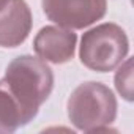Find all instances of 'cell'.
I'll return each instance as SVG.
<instances>
[{
	"label": "cell",
	"instance_id": "obj_2",
	"mask_svg": "<svg viewBox=\"0 0 134 134\" xmlns=\"http://www.w3.org/2000/svg\"><path fill=\"white\" fill-rule=\"evenodd\" d=\"M117 115V99L109 87L99 82L81 84L68 99L71 123L88 132L106 131Z\"/></svg>",
	"mask_w": 134,
	"mask_h": 134
},
{
	"label": "cell",
	"instance_id": "obj_9",
	"mask_svg": "<svg viewBox=\"0 0 134 134\" xmlns=\"http://www.w3.org/2000/svg\"><path fill=\"white\" fill-rule=\"evenodd\" d=\"M8 2H10V0H0V10H2V8H3Z\"/></svg>",
	"mask_w": 134,
	"mask_h": 134
},
{
	"label": "cell",
	"instance_id": "obj_6",
	"mask_svg": "<svg viewBox=\"0 0 134 134\" xmlns=\"http://www.w3.org/2000/svg\"><path fill=\"white\" fill-rule=\"evenodd\" d=\"M32 29V13L24 0H10L0 10V46L16 47L22 44Z\"/></svg>",
	"mask_w": 134,
	"mask_h": 134
},
{
	"label": "cell",
	"instance_id": "obj_7",
	"mask_svg": "<svg viewBox=\"0 0 134 134\" xmlns=\"http://www.w3.org/2000/svg\"><path fill=\"white\" fill-rule=\"evenodd\" d=\"M24 126L22 112L13 96L0 85V132H13Z\"/></svg>",
	"mask_w": 134,
	"mask_h": 134
},
{
	"label": "cell",
	"instance_id": "obj_1",
	"mask_svg": "<svg viewBox=\"0 0 134 134\" xmlns=\"http://www.w3.org/2000/svg\"><path fill=\"white\" fill-rule=\"evenodd\" d=\"M0 85L18 103L24 125H27L49 98L54 87V74L44 60L21 55L8 65Z\"/></svg>",
	"mask_w": 134,
	"mask_h": 134
},
{
	"label": "cell",
	"instance_id": "obj_8",
	"mask_svg": "<svg viewBox=\"0 0 134 134\" xmlns=\"http://www.w3.org/2000/svg\"><path fill=\"white\" fill-rule=\"evenodd\" d=\"M115 87H117L118 93L126 101L132 99V62H131V58H128L125 62V65H121V68L117 71Z\"/></svg>",
	"mask_w": 134,
	"mask_h": 134
},
{
	"label": "cell",
	"instance_id": "obj_4",
	"mask_svg": "<svg viewBox=\"0 0 134 134\" xmlns=\"http://www.w3.org/2000/svg\"><path fill=\"white\" fill-rule=\"evenodd\" d=\"M46 16L70 30L85 29L99 21L107 10L106 0H41Z\"/></svg>",
	"mask_w": 134,
	"mask_h": 134
},
{
	"label": "cell",
	"instance_id": "obj_3",
	"mask_svg": "<svg viewBox=\"0 0 134 134\" xmlns=\"http://www.w3.org/2000/svg\"><path fill=\"white\" fill-rule=\"evenodd\" d=\"M128 51L129 43L125 30L117 24L106 22L84 33L79 57L88 70L107 73L121 65Z\"/></svg>",
	"mask_w": 134,
	"mask_h": 134
},
{
	"label": "cell",
	"instance_id": "obj_5",
	"mask_svg": "<svg viewBox=\"0 0 134 134\" xmlns=\"http://www.w3.org/2000/svg\"><path fill=\"white\" fill-rule=\"evenodd\" d=\"M76 41L77 36L73 30L60 25H47L36 33L33 47L41 60L60 65L73 58L76 51Z\"/></svg>",
	"mask_w": 134,
	"mask_h": 134
}]
</instances>
